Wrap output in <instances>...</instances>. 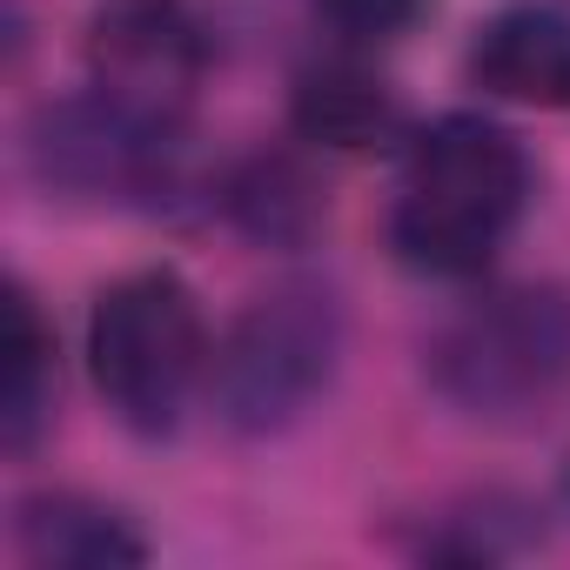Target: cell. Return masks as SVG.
<instances>
[{"mask_svg":"<svg viewBox=\"0 0 570 570\" xmlns=\"http://www.w3.org/2000/svg\"><path fill=\"white\" fill-rule=\"evenodd\" d=\"M530 202V155L483 115H443L410 141L390 208V248L416 275H483Z\"/></svg>","mask_w":570,"mask_h":570,"instance_id":"6da1fadb","label":"cell"},{"mask_svg":"<svg viewBox=\"0 0 570 570\" xmlns=\"http://www.w3.org/2000/svg\"><path fill=\"white\" fill-rule=\"evenodd\" d=\"M208 323L175 268H135L88 309V376L95 396L141 436H168L208 383Z\"/></svg>","mask_w":570,"mask_h":570,"instance_id":"7a4b0ae2","label":"cell"},{"mask_svg":"<svg viewBox=\"0 0 570 570\" xmlns=\"http://www.w3.org/2000/svg\"><path fill=\"white\" fill-rule=\"evenodd\" d=\"M343 356V309L316 282L255 296L208 356V403L235 436H282L316 410Z\"/></svg>","mask_w":570,"mask_h":570,"instance_id":"3957f363","label":"cell"},{"mask_svg":"<svg viewBox=\"0 0 570 570\" xmlns=\"http://www.w3.org/2000/svg\"><path fill=\"white\" fill-rule=\"evenodd\" d=\"M430 376L476 423L537 416L570 376V296L563 289H497L470 303L436 336Z\"/></svg>","mask_w":570,"mask_h":570,"instance_id":"277c9868","label":"cell"},{"mask_svg":"<svg viewBox=\"0 0 570 570\" xmlns=\"http://www.w3.org/2000/svg\"><path fill=\"white\" fill-rule=\"evenodd\" d=\"M88 68H95V95L175 135L208 75V35L188 0H95Z\"/></svg>","mask_w":570,"mask_h":570,"instance_id":"5b68a950","label":"cell"},{"mask_svg":"<svg viewBox=\"0 0 570 570\" xmlns=\"http://www.w3.org/2000/svg\"><path fill=\"white\" fill-rule=\"evenodd\" d=\"M168 141L175 135L135 121L108 95H75L35 121V168L48 188L95 195V202H135L168 175Z\"/></svg>","mask_w":570,"mask_h":570,"instance_id":"8992f818","label":"cell"},{"mask_svg":"<svg viewBox=\"0 0 570 570\" xmlns=\"http://www.w3.org/2000/svg\"><path fill=\"white\" fill-rule=\"evenodd\" d=\"M470 81L510 108H570V21L543 0L503 8L476 28L463 55Z\"/></svg>","mask_w":570,"mask_h":570,"instance_id":"52a82bcc","label":"cell"},{"mask_svg":"<svg viewBox=\"0 0 570 570\" xmlns=\"http://www.w3.org/2000/svg\"><path fill=\"white\" fill-rule=\"evenodd\" d=\"M14 550L35 570H128L148 557L141 530L81 490H41L14 510Z\"/></svg>","mask_w":570,"mask_h":570,"instance_id":"ba28073f","label":"cell"},{"mask_svg":"<svg viewBox=\"0 0 570 570\" xmlns=\"http://www.w3.org/2000/svg\"><path fill=\"white\" fill-rule=\"evenodd\" d=\"M289 128H296L303 141H316V148L370 155V148H383V141L403 128V108H396L390 81H376L370 68H356V61H330V68L296 75Z\"/></svg>","mask_w":570,"mask_h":570,"instance_id":"9c48e42d","label":"cell"},{"mask_svg":"<svg viewBox=\"0 0 570 570\" xmlns=\"http://www.w3.org/2000/svg\"><path fill=\"white\" fill-rule=\"evenodd\" d=\"M55 423V330L35 309L28 282L0 296V443L28 456Z\"/></svg>","mask_w":570,"mask_h":570,"instance_id":"30bf717a","label":"cell"},{"mask_svg":"<svg viewBox=\"0 0 570 570\" xmlns=\"http://www.w3.org/2000/svg\"><path fill=\"white\" fill-rule=\"evenodd\" d=\"M323 188L316 175L296 161V155H248L228 181H222V215L255 235V242H275V248H296L316 235L323 222Z\"/></svg>","mask_w":570,"mask_h":570,"instance_id":"8fae6325","label":"cell"},{"mask_svg":"<svg viewBox=\"0 0 570 570\" xmlns=\"http://www.w3.org/2000/svg\"><path fill=\"white\" fill-rule=\"evenodd\" d=\"M430 0H316V21L350 41V48H376V41H396L423 21Z\"/></svg>","mask_w":570,"mask_h":570,"instance_id":"7c38bea8","label":"cell"}]
</instances>
